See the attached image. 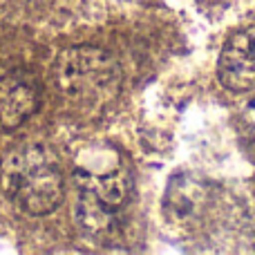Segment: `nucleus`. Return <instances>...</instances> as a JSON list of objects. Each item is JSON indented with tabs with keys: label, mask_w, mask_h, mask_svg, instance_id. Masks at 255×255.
Masks as SVG:
<instances>
[{
	"label": "nucleus",
	"mask_w": 255,
	"mask_h": 255,
	"mask_svg": "<svg viewBox=\"0 0 255 255\" xmlns=\"http://www.w3.org/2000/svg\"><path fill=\"white\" fill-rule=\"evenodd\" d=\"M217 76L231 92L255 88V27H244L229 36L217 61Z\"/></svg>",
	"instance_id": "obj_4"
},
{
	"label": "nucleus",
	"mask_w": 255,
	"mask_h": 255,
	"mask_svg": "<svg viewBox=\"0 0 255 255\" xmlns=\"http://www.w3.org/2000/svg\"><path fill=\"white\" fill-rule=\"evenodd\" d=\"M7 195L29 215H47L65 197V179L58 157L45 145H22L2 163Z\"/></svg>",
	"instance_id": "obj_1"
},
{
	"label": "nucleus",
	"mask_w": 255,
	"mask_h": 255,
	"mask_svg": "<svg viewBox=\"0 0 255 255\" xmlns=\"http://www.w3.org/2000/svg\"><path fill=\"white\" fill-rule=\"evenodd\" d=\"M76 184L81 188V199L108 213H115L117 208H121L130 195V177L124 166H115L106 172L79 170Z\"/></svg>",
	"instance_id": "obj_5"
},
{
	"label": "nucleus",
	"mask_w": 255,
	"mask_h": 255,
	"mask_svg": "<svg viewBox=\"0 0 255 255\" xmlns=\"http://www.w3.org/2000/svg\"><path fill=\"white\" fill-rule=\"evenodd\" d=\"M244 119H247V126H249V130H251V136H253V141H255V99L249 103Z\"/></svg>",
	"instance_id": "obj_6"
},
{
	"label": "nucleus",
	"mask_w": 255,
	"mask_h": 255,
	"mask_svg": "<svg viewBox=\"0 0 255 255\" xmlns=\"http://www.w3.org/2000/svg\"><path fill=\"white\" fill-rule=\"evenodd\" d=\"M40 106V85L22 67H0V130H11Z\"/></svg>",
	"instance_id": "obj_3"
},
{
	"label": "nucleus",
	"mask_w": 255,
	"mask_h": 255,
	"mask_svg": "<svg viewBox=\"0 0 255 255\" xmlns=\"http://www.w3.org/2000/svg\"><path fill=\"white\" fill-rule=\"evenodd\" d=\"M56 88L83 108H101L115 101L121 88V67L112 54L99 47H70L54 65Z\"/></svg>",
	"instance_id": "obj_2"
}]
</instances>
